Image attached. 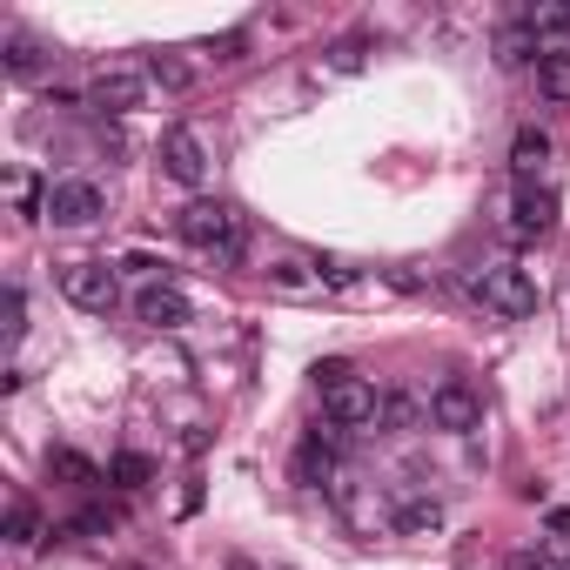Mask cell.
Returning a JSON list of instances; mask_svg holds the SVG:
<instances>
[{"label":"cell","mask_w":570,"mask_h":570,"mask_svg":"<svg viewBox=\"0 0 570 570\" xmlns=\"http://www.w3.org/2000/svg\"><path fill=\"white\" fill-rule=\"evenodd\" d=\"M316 390H323V416L336 423V430H376L383 423V396H376V383L370 376H356L350 363H316Z\"/></svg>","instance_id":"cell-1"},{"label":"cell","mask_w":570,"mask_h":570,"mask_svg":"<svg viewBox=\"0 0 570 570\" xmlns=\"http://www.w3.org/2000/svg\"><path fill=\"white\" fill-rule=\"evenodd\" d=\"M470 289H476V303H483V309H497L503 323L537 316V275H530V268H517V262H483Z\"/></svg>","instance_id":"cell-2"},{"label":"cell","mask_w":570,"mask_h":570,"mask_svg":"<svg viewBox=\"0 0 570 570\" xmlns=\"http://www.w3.org/2000/svg\"><path fill=\"white\" fill-rule=\"evenodd\" d=\"M175 228H181L188 248H202V255H215V262H242V222H235V208H222V202H188V208L175 215Z\"/></svg>","instance_id":"cell-3"},{"label":"cell","mask_w":570,"mask_h":570,"mask_svg":"<svg viewBox=\"0 0 570 570\" xmlns=\"http://www.w3.org/2000/svg\"><path fill=\"white\" fill-rule=\"evenodd\" d=\"M101 215H108V195H101L95 181H81V175L48 181V208H41L48 228H95Z\"/></svg>","instance_id":"cell-4"},{"label":"cell","mask_w":570,"mask_h":570,"mask_svg":"<svg viewBox=\"0 0 570 570\" xmlns=\"http://www.w3.org/2000/svg\"><path fill=\"white\" fill-rule=\"evenodd\" d=\"M430 423L450 430V436H476V430H483V396H476V383L443 376V383L430 390Z\"/></svg>","instance_id":"cell-5"},{"label":"cell","mask_w":570,"mask_h":570,"mask_svg":"<svg viewBox=\"0 0 570 570\" xmlns=\"http://www.w3.org/2000/svg\"><path fill=\"white\" fill-rule=\"evenodd\" d=\"M61 296H68L75 309H88V316H108V309L121 303V282H115L108 262H68V268H61Z\"/></svg>","instance_id":"cell-6"},{"label":"cell","mask_w":570,"mask_h":570,"mask_svg":"<svg viewBox=\"0 0 570 570\" xmlns=\"http://www.w3.org/2000/svg\"><path fill=\"white\" fill-rule=\"evenodd\" d=\"M161 175H168L175 188H202V181H208V141H202L195 128H168V135H161Z\"/></svg>","instance_id":"cell-7"},{"label":"cell","mask_w":570,"mask_h":570,"mask_svg":"<svg viewBox=\"0 0 570 570\" xmlns=\"http://www.w3.org/2000/svg\"><path fill=\"white\" fill-rule=\"evenodd\" d=\"M188 296L181 289H168V282H148V289L135 296V323L141 330H161V336H175V330H188Z\"/></svg>","instance_id":"cell-8"},{"label":"cell","mask_w":570,"mask_h":570,"mask_svg":"<svg viewBox=\"0 0 570 570\" xmlns=\"http://www.w3.org/2000/svg\"><path fill=\"white\" fill-rule=\"evenodd\" d=\"M141 95H148V75H135V68H101L95 88H88V101H95L101 115H135Z\"/></svg>","instance_id":"cell-9"},{"label":"cell","mask_w":570,"mask_h":570,"mask_svg":"<svg viewBox=\"0 0 570 570\" xmlns=\"http://www.w3.org/2000/svg\"><path fill=\"white\" fill-rule=\"evenodd\" d=\"M550 222H557V195L537 188V181H517V195H510V228H517V235H543Z\"/></svg>","instance_id":"cell-10"},{"label":"cell","mask_w":570,"mask_h":570,"mask_svg":"<svg viewBox=\"0 0 570 570\" xmlns=\"http://www.w3.org/2000/svg\"><path fill=\"white\" fill-rule=\"evenodd\" d=\"M330 470H336V423L330 430H309L303 450H296V476L303 483H330Z\"/></svg>","instance_id":"cell-11"},{"label":"cell","mask_w":570,"mask_h":570,"mask_svg":"<svg viewBox=\"0 0 570 570\" xmlns=\"http://www.w3.org/2000/svg\"><path fill=\"white\" fill-rule=\"evenodd\" d=\"M0 55H8V75H14V81H35V75H41V55H48V48H41V41H35L28 28H8V41H0Z\"/></svg>","instance_id":"cell-12"},{"label":"cell","mask_w":570,"mask_h":570,"mask_svg":"<svg viewBox=\"0 0 570 570\" xmlns=\"http://www.w3.org/2000/svg\"><path fill=\"white\" fill-rule=\"evenodd\" d=\"M543 161H550V135H543V128H517V141H510V168H517V181H530Z\"/></svg>","instance_id":"cell-13"},{"label":"cell","mask_w":570,"mask_h":570,"mask_svg":"<svg viewBox=\"0 0 570 570\" xmlns=\"http://www.w3.org/2000/svg\"><path fill=\"white\" fill-rule=\"evenodd\" d=\"M396 530H403V537H436V530H443V503H436V497H403Z\"/></svg>","instance_id":"cell-14"},{"label":"cell","mask_w":570,"mask_h":570,"mask_svg":"<svg viewBox=\"0 0 570 570\" xmlns=\"http://www.w3.org/2000/svg\"><path fill=\"white\" fill-rule=\"evenodd\" d=\"M48 476H61V483H75V490H88V483H101V470L81 456V450H68V443H55L48 450Z\"/></svg>","instance_id":"cell-15"},{"label":"cell","mask_w":570,"mask_h":570,"mask_svg":"<svg viewBox=\"0 0 570 570\" xmlns=\"http://www.w3.org/2000/svg\"><path fill=\"white\" fill-rule=\"evenodd\" d=\"M268 282H275L282 296H309V289H323V268H316V262H275Z\"/></svg>","instance_id":"cell-16"},{"label":"cell","mask_w":570,"mask_h":570,"mask_svg":"<svg viewBox=\"0 0 570 570\" xmlns=\"http://www.w3.org/2000/svg\"><path fill=\"white\" fill-rule=\"evenodd\" d=\"M537 95L570 101V55H537Z\"/></svg>","instance_id":"cell-17"},{"label":"cell","mask_w":570,"mask_h":570,"mask_svg":"<svg viewBox=\"0 0 570 570\" xmlns=\"http://www.w3.org/2000/svg\"><path fill=\"white\" fill-rule=\"evenodd\" d=\"M108 476H115L121 490H148V483H155V463H148L141 450H121V456L108 463Z\"/></svg>","instance_id":"cell-18"},{"label":"cell","mask_w":570,"mask_h":570,"mask_svg":"<svg viewBox=\"0 0 570 570\" xmlns=\"http://www.w3.org/2000/svg\"><path fill=\"white\" fill-rule=\"evenodd\" d=\"M35 537H41V510H35L28 497H14V503H8V543H14V550H28Z\"/></svg>","instance_id":"cell-19"},{"label":"cell","mask_w":570,"mask_h":570,"mask_svg":"<svg viewBox=\"0 0 570 570\" xmlns=\"http://www.w3.org/2000/svg\"><path fill=\"white\" fill-rule=\"evenodd\" d=\"M530 55H543V48H537V35H530V21H523V28H510V35L497 41V61H503V68H523Z\"/></svg>","instance_id":"cell-20"},{"label":"cell","mask_w":570,"mask_h":570,"mask_svg":"<svg viewBox=\"0 0 570 570\" xmlns=\"http://www.w3.org/2000/svg\"><path fill=\"white\" fill-rule=\"evenodd\" d=\"M8 195H14V215H35V222H41V208H48V188H41L35 175H8Z\"/></svg>","instance_id":"cell-21"},{"label":"cell","mask_w":570,"mask_h":570,"mask_svg":"<svg viewBox=\"0 0 570 570\" xmlns=\"http://www.w3.org/2000/svg\"><path fill=\"white\" fill-rule=\"evenodd\" d=\"M543 557L550 563H570V510H550L543 517Z\"/></svg>","instance_id":"cell-22"},{"label":"cell","mask_w":570,"mask_h":570,"mask_svg":"<svg viewBox=\"0 0 570 570\" xmlns=\"http://www.w3.org/2000/svg\"><path fill=\"white\" fill-rule=\"evenodd\" d=\"M148 81H161L168 95H181L195 75H188V61H175V55H148Z\"/></svg>","instance_id":"cell-23"},{"label":"cell","mask_w":570,"mask_h":570,"mask_svg":"<svg viewBox=\"0 0 570 570\" xmlns=\"http://www.w3.org/2000/svg\"><path fill=\"white\" fill-rule=\"evenodd\" d=\"M28 336V296H21V282H8V343Z\"/></svg>","instance_id":"cell-24"},{"label":"cell","mask_w":570,"mask_h":570,"mask_svg":"<svg viewBox=\"0 0 570 570\" xmlns=\"http://www.w3.org/2000/svg\"><path fill=\"white\" fill-rule=\"evenodd\" d=\"M423 410H430V403H416V396H383V416H390L396 430H410V423H416Z\"/></svg>","instance_id":"cell-25"},{"label":"cell","mask_w":570,"mask_h":570,"mask_svg":"<svg viewBox=\"0 0 570 570\" xmlns=\"http://www.w3.org/2000/svg\"><path fill=\"white\" fill-rule=\"evenodd\" d=\"M330 68H336V75H356V68H363V41H356V35L336 41V48H330Z\"/></svg>","instance_id":"cell-26"},{"label":"cell","mask_w":570,"mask_h":570,"mask_svg":"<svg viewBox=\"0 0 570 570\" xmlns=\"http://www.w3.org/2000/svg\"><path fill=\"white\" fill-rule=\"evenodd\" d=\"M503 570H550V557L543 550H517V557H503Z\"/></svg>","instance_id":"cell-27"},{"label":"cell","mask_w":570,"mask_h":570,"mask_svg":"<svg viewBox=\"0 0 570 570\" xmlns=\"http://www.w3.org/2000/svg\"><path fill=\"white\" fill-rule=\"evenodd\" d=\"M121 268H135V275H161V262H155V255H148V248H135V255H128V262H121Z\"/></svg>","instance_id":"cell-28"},{"label":"cell","mask_w":570,"mask_h":570,"mask_svg":"<svg viewBox=\"0 0 570 570\" xmlns=\"http://www.w3.org/2000/svg\"><path fill=\"white\" fill-rule=\"evenodd\" d=\"M228 570H255V563H248V557H235V563H228Z\"/></svg>","instance_id":"cell-29"}]
</instances>
